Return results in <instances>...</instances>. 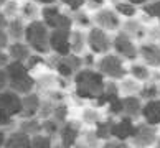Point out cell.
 <instances>
[{"mask_svg":"<svg viewBox=\"0 0 160 148\" xmlns=\"http://www.w3.org/2000/svg\"><path fill=\"white\" fill-rule=\"evenodd\" d=\"M106 79L96 68H81L73 76V87L76 97L81 100L96 102L106 87Z\"/></svg>","mask_w":160,"mask_h":148,"instance_id":"cell-1","label":"cell"},{"mask_svg":"<svg viewBox=\"0 0 160 148\" xmlns=\"http://www.w3.org/2000/svg\"><path fill=\"white\" fill-rule=\"evenodd\" d=\"M5 78H7V89L20 96H25L37 89V81L28 71L25 63L10 61L8 66L5 68Z\"/></svg>","mask_w":160,"mask_h":148,"instance_id":"cell-2","label":"cell"},{"mask_svg":"<svg viewBox=\"0 0 160 148\" xmlns=\"http://www.w3.org/2000/svg\"><path fill=\"white\" fill-rule=\"evenodd\" d=\"M23 41L37 55H41V56L50 55V28L40 18L27 23Z\"/></svg>","mask_w":160,"mask_h":148,"instance_id":"cell-3","label":"cell"},{"mask_svg":"<svg viewBox=\"0 0 160 148\" xmlns=\"http://www.w3.org/2000/svg\"><path fill=\"white\" fill-rule=\"evenodd\" d=\"M22 114V96L5 87L0 91V128H12Z\"/></svg>","mask_w":160,"mask_h":148,"instance_id":"cell-4","label":"cell"},{"mask_svg":"<svg viewBox=\"0 0 160 148\" xmlns=\"http://www.w3.org/2000/svg\"><path fill=\"white\" fill-rule=\"evenodd\" d=\"M96 69L108 81H121L127 76V64L116 53H108V55L99 56L96 61Z\"/></svg>","mask_w":160,"mask_h":148,"instance_id":"cell-5","label":"cell"},{"mask_svg":"<svg viewBox=\"0 0 160 148\" xmlns=\"http://www.w3.org/2000/svg\"><path fill=\"white\" fill-rule=\"evenodd\" d=\"M40 20L50 30H71L73 28V17L66 13V12H63L56 3L41 7Z\"/></svg>","mask_w":160,"mask_h":148,"instance_id":"cell-6","label":"cell"},{"mask_svg":"<svg viewBox=\"0 0 160 148\" xmlns=\"http://www.w3.org/2000/svg\"><path fill=\"white\" fill-rule=\"evenodd\" d=\"M112 51L121 56L124 61H137L139 59V45L130 35L124 30H117L112 36Z\"/></svg>","mask_w":160,"mask_h":148,"instance_id":"cell-7","label":"cell"},{"mask_svg":"<svg viewBox=\"0 0 160 148\" xmlns=\"http://www.w3.org/2000/svg\"><path fill=\"white\" fill-rule=\"evenodd\" d=\"M86 48L96 56L108 55L112 51V36L109 31L92 25L86 31Z\"/></svg>","mask_w":160,"mask_h":148,"instance_id":"cell-8","label":"cell"},{"mask_svg":"<svg viewBox=\"0 0 160 148\" xmlns=\"http://www.w3.org/2000/svg\"><path fill=\"white\" fill-rule=\"evenodd\" d=\"M50 68L55 69L60 78H63V79H73V76L82 68L81 55H74V53H69V55H66V56L53 55Z\"/></svg>","mask_w":160,"mask_h":148,"instance_id":"cell-9","label":"cell"},{"mask_svg":"<svg viewBox=\"0 0 160 148\" xmlns=\"http://www.w3.org/2000/svg\"><path fill=\"white\" fill-rule=\"evenodd\" d=\"M157 135H158V127L137 120L129 143L130 146H135V148H152L157 141Z\"/></svg>","mask_w":160,"mask_h":148,"instance_id":"cell-10","label":"cell"},{"mask_svg":"<svg viewBox=\"0 0 160 148\" xmlns=\"http://www.w3.org/2000/svg\"><path fill=\"white\" fill-rule=\"evenodd\" d=\"M92 20V25L98 26V28H102L106 31H117V30H121L122 26V18L119 15L116 13V10L112 7H101L98 10H94V13L91 17Z\"/></svg>","mask_w":160,"mask_h":148,"instance_id":"cell-11","label":"cell"},{"mask_svg":"<svg viewBox=\"0 0 160 148\" xmlns=\"http://www.w3.org/2000/svg\"><path fill=\"white\" fill-rule=\"evenodd\" d=\"M81 122H76V120H71L68 118L64 123H61L60 130H58V145L61 148H73L74 143L78 141L79 135H81Z\"/></svg>","mask_w":160,"mask_h":148,"instance_id":"cell-12","label":"cell"},{"mask_svg":"<svg viewBox=\"0 0 160 148\" xmlns=\"http://www.w3.org/2000/svg\"><path fill=\"white\" fill-rule=\"evenodd\" d=\"M135 122L130 117H111V138L116 140H122V141H129L130 137L134 133L135 128Z\"/></svg>","mask_w":160,"mask_h":148,"instance_id":"cell-13","label":"cell"},{"mask_svg":"<svg viewBox=\"0 0 160 148\" xmlns=\"http://www.w3.org/2000/svg\"><path fill=\"white\" fill-rule=\"evenodd\" d=\"M139 59L150 69H160V45L152 40L142 41L139 45Z\"/></svg>","mask_w":160,"mask_h":148,"instance_id":"cell-14","label":"cell"},{"mask_svg":"<svg viewBox=\"0 0 160 148\" xmlns=\"http://www.w3.org/2000/svg\"><path fill=\"white\" fill-rule=\"evenodd\" d=\"M71 30H50V55L66 56L71 53L69 46Z\"/></svg>","mask_w":160,"mask_h":148,"instance_id":"cell-15","label":"cell"},{"mask_svg":"<svg viewBox=\"0 0 160 148\" xmlns=\"http://www.w3.org/2000/svg\"><path fill=\"white\" fill-rule=\"evenodd\" d=\"M139 120L149 123V125H153V127H160V97L142 102Z\"/></svg>","mask_w":160,"mask_h":148,"instance_id":"cell-16","label":"cell"},{"mask_svg":"<svg viewBox=\"0 0 160 148\" xmlns=\"http://www.w3.org/2000/svg\"><path fill=\"white\" fill-rule=\"evenodd\" d=\"M43 102V97L40 96V92L33 91L28 92L25 96H22V114L18 118H30V117H38V112Z\"/></svg>","mask_w":160,"mask_h":148,"instance_id":"cell-17","label":"cell"},{"mask_svg":"<svg viewBox=\"0 0 160 148\" xmlns=\"http://www.w3.org/2000/svg\"><path fill=\"white\" fill-rule=\"evenodd\" d=\"M142 100L139 96H121L119 105H121V117L126 115L134 120H139L140 109H142Z\"/></svg>","mask_w":160,"mask_h":148,"instance_id":"cell-18","label":"cell"},{"mask_svg":"<svg viewBox=\"0 0 160 148\" xmlns=\"http://www.w3.org/2000/svg\"><path fill=\"white\" fill-rule=\"evenodd\" d=\"M3 148H32V135L20 128L8 130Z\"/></svg>","mask_w":160,"mask_h":148,"instance_id":"cell-19","label":"cell"},{"mask_svg":"<svg viewBox=\"0 0 160 148\" xmlns=\"http://www.w3.org/2000/svg\"><path fill=\"white\" fill-rule=\"evenodd\" d=\"M7 53L12 61H17V63H27L28 58L32 56V50L23 40L20 41H10V45L7 46Z\"/></svg>","mask_w":160,"mask_h":148,"instance_id":"cell-20","label":"cell"},{"mask_svg":"<svg viewBox=\"0 0 160 148\" xmlns=\"http://www.w3.org/2000/svg\"><path fill=\"white\" fill-rule=\"evenodd\" d=\"M121 28L127 35H130V36H132L135 41H137V40L145 41L147 40V35H149V28H147L142 21H139L137 18H127L126 21L122 23Z\"/></svg>","mask_w":160,"mask_h":148,"instance_id":"cell-21","label":"cell"},{"mask_svg":"<svg viewBox=\"0 0 160 148\" xmlns=\"http://www.w3.org/2000/svg\"><path fill=\"white\" fill-rule=\"evenodd\" d=\"M104 117L106 115L102 114V109L96 107V105H88V107H82V110H81L79 122L82 123V125L92 128V127H96Z\"/></svg>","mask_w":160,"mask_h":148,"instance_id":"cell-22","label":"cell"},{"mask_svg":"<svg viewBox=\"0 0 160 148\" xmlns=\"http://www.w3.org/2000/svg\"><path fill=\"white\" fill-rule=\"evenodd\" d=\"M121 94H119V87H117V81H106V87L102 94L96 99L94 105L99 109H104L106 105H109L114 99H117Z\"/></svg>","mask_w":160,"mask_h":148,"instance_id":"cell-23","label":"cell"},{"mask_svg":"<svg viewBox=\"0 0 160 148\" xmlns=\"http://www.w3.org/2000/svg\"><path fill=\"white\" fill-rule=\"evenodd\" d=\"M25 26H27V23H25V20H23L20 15H17V17H13V18L7 20L5 31H7L10 41H20V40H23Z\"/></svg>","mask_w":160,"mask_h":148,"instance_id":"cell-24","label":"cell"},{"mask_svg":"<svg viewBox=\"0 0 160 148\" xmlns=\"http://www.w3.org/2000/svg\"><path fill=\"white\" fill-rule=\"evenodd\" d=\"M127 76H130V78H134L135 81L139 82H147L150 79L152 76V69L147 66V64L144 63H139V61H132L127 66Z\"/></svg>","mask_w":160,"mask_h":148,"instance_id":"cell-25","label":"cell"},{"mask_svg":"<svg viewBox=\"0 0 160 148\" xmlns=\"http://www.w3.org/2000/svg\"><path fill=\"white\" fill-rule=\"evenodd\" d=\"M40 12H41V7L35 2V0H23V2L20 3L18 15L28 23V21L38 20L40 18Z\"/></svg>","mask_w":160,"mask_h":148,"instance_id":"cell-26","label":"cell"},{"mask_svg":"<svg viewBox=\"0 0 160 148\" xmlns=\"http://www.w3.org/2000/svg\"><path fill=\"white\" fill-rule=\"evenodd\" d=\"M69 46H71V53L74 55H82L86 50V33L81 28H71V35H69Z\"/></svg>","mask_w":160,"mask_h":148,"instance_id":"cell-27","label":"cell"},{"mask_svg":"<svg viewBox=\"0 0 160 148\" xmlns=\"http://www.w3.org/2000/svg\"><path fill=\"white\" fill-rule=\"evenodd\" d=\"M117 87H119L121 96H137L140 87H142V82L135 81L134 78H130V76H126V78H122L121 81H117Z\"/></svg>","mask_w":160,"mask_h":148,"instance_id":"cell-28","label":"cell"},{"mask_svg":"<svg viewBox=\"0 0 160 148\" xmlns=\"http://www.w3.org/2000/svg\"><path fill=\"white\" fill-rule=\"evenodd\" d=\"M101 141L98 140L94 130L88 127V130H81V135L73 148H99Z\"/></svg>","mask_w":160,"mask_h":148,"instance_id":"cell-29","label":"cell"},{"mask_svg":"<svg viewBox=\"0 0 160 148\" xmlns=\"http://www.w3.org/2000/svg\"><path fill=\"white\" fill-rule=\"evenodd\" d=\"M17 128L27 132L28 135H38L41 133V120L38 117H30V118H18V125Z\"/></svg>","mask_w":160,"mask_h":148,"instance_id":"cell-30","label":"cell"},{"mask_svg":"<svg viewBox=\"0 0 160 148\" xmlns=\"http://www.w3.org/2000/svg\"><path fill=\"white\" fill-rule=\"evenodd\" d=\"M160 94V84L155 81H147V82H142V87L137 96L142 100H150V99H157Z\"/></svg>","mask_w":160,"mask_h":148,"instance_id":"cell-31","label":"cell"},{"mask_svg":"<svg viewBox=\"0 0 160 148\" xmlns=\"http://www.w3.org/2000/svg\"><path fill=\"white\" fill-rule=\"evenodd\" d=\"M116 10V13L121 17H124V18H135L137 17V13H139V8L137 7H134L132 3H129V2H126V0H119L117 3H114V7H112Z\"/></svg>","mask_w":160,"mask_h":148,"instance_id":"cell-32","label":"cell"},{"mask_svg":"<svg viewBox=\"0 0 160 148\" xmlns=\"http://www.w3.org/2000/svg\"><path fill=\"white\" fill-rule=\"evenodd\" d=\"M74 15H71L73 17V26L76 25V28H91L92 26V20H91V17H89V13H86V12H82V8L81 10H78V12H73Z\"/></svg>","mask_w":160,"mask_h":148,"instance_id":"cell-33","label":"cell"},{"mask_svg":"<svg viewBox=\"0 0 160 148\" xmlns=\"http://www.w3.org/2000/svg\"><path fill=\"white\" fill-rule=\"evenodd\" d=\"M32 148H55V138L46 133H38L32 137Z\"/></svg>","mask_w":160,"mask_h":148,"instance_id":"cell-34","label":"cell"},{"mask_svg":"<svg viewBox=\"0 0 160 148\" xmlns=\"http://www.w3.org/2000/svg\"><path fill=\"white\" fill-rule=\"evenodd\" d=\"M69 117V107L68 104L64 102H56L55 107H53V114H51V118H55L58 123H64Z\"/></svg>","mask_w":160,"mask_h":148,"instance_id":"cell-35","label":"cell"},{"mask_svg":"<svg viewBox=\"0 0 160 148\" xmlns=\"http://www.w3.org/2000/svg\"><path fill=\"white\" fill-rule=\"evenodd\" d=\"M142 13H145L149 18L157 20L160 26V0H153V2H147L142 7Z\"/></svg>","mask_w":160,"mask_h":148,"instance_id":"cell-36","label":"cell"},{"mask_svg":"<svg viewBox=\"0 0 160 148\" xmlns=\"http://www.w3.org/2000/svg\"><path fill=\"white\" fill-rule=\"evenodd\" d=\"M60 127H61V123H58L55 118H51V117L41 120V133H46V135H50V137H53V138L58 135Z\"/></svg>","mask_w":160,"mask_h":148,"instance_id":"cell-37","label":"cell"},{"mask_svg":"<svg viewBox=\"0 0 160 148\" xmlns=\"http://www.w3.org/2000/svg\"><path fill=\"white\" fill-rule=\"evenodd\" d=\"M18 8H20L18 0H7V2L0 7V12H2V15L5 18L10 20V18H13V17L18 15Z\"/></svg>","mask_w":160,"mask_h":148,"instance_id":"cell-38","label":"cell"},{"mask_svg":"<svg viewBox=\"0 0 160 148\" xmlns=\"http://www.w3.org/2000/svg\"><path fill=\"white\" fill-rule=\"evenodd\" d=\"M99 148H132L129 141H122V140H116V138H109L101 141Z\"/></svg>","mask_w":160,"mask_h":148,"instance_id":"cell-39","label":"cell"},{"mask_svg":"<svg viewBox=\"0 0 160 148\" xmlns=\"http://www.w3.org/2000/svg\"><path fill=\"white\" fill-rule=\"evenodd\" d=\"M63 7H66L69 12H78L86 5V0H58Z\"/></svg>","mask_w":160,"mask_h":148,"instance_id":"cell-40","label":"cell"},{"mask_svg":"<svg viewBox=\"0 0 160 148\" xmlns=\"http://www.w3.org/2000/svg\"><path fill=\"white\" fill-rule=\"evenodd\" d=\"M81 59H82V68H92L96 66V55H92V53H82L81 55Z\"/></svg>","mask_w":160,"mask_h":148,"instance_id":"cell-41","label":"cell"},{"mask_svg":"<svg viewBox=\"0 0 160 148\" xmlns=\"http://www.w3.org/2000/svg\"><path fill=\"white\" fill-rule=\"evenodd\" d=\"M10 61H12V59H10V56H8L7 50H0V68L5 69V68L8 66Z\"/></svg>","mask_w":160,"mask_h":148,"instance_id":"cell-42","label":"cell"},{"mask_svg":"<svg viewBox=\"0 0 160 148\" xmlns=\"http://www.w3.org/2000/svg\"><path fill=\"white\" fill-rule=\"evenodd\" d=\"M86 5L92 10H98V8L106 5V0H86Z\"/></svg>","mask_w":160,"mask_h":148,"instance_id":"cell-43","label":"cell"},{"mask_svg":"<svg viewBox=\"0 0 160 148\" xmlns=\"http://www.w3.org/2000/svg\"><path fill=\"white\" fill-rule=\"evenodd\" d=\"M7 87V78H5V69L0 68V91Z\"/></svg>","mask_w":160,"mask_h":148,"instance_id":"cell-44","label":"cell"},{"mask_svg":"<svg viewBox=\"0 0 160 148\" xmlns=\"http://www.w3.org/2000/svg\"><path fill=\"white\" fill-rule=\"evenodd\" d=\"M126 2H129V3H132L134 7H137V8H142L144 5L149 2V0H126Z\"/></svg>","mask_w":160,"mask_h":148,"instance_id":"cell-45","label":"cell"},{"mask_svg":"<svg viewBox=\"0 0 160 148\" xmlns=\"http://www.w3.org/2000/svg\"><path fill=\"white\" fill-rule=\"evenodd\" d=\"M7 133H8V128H0V148H3L5 138H7Z\"/></svg>","mask_w":160,"mask_h":148,"instance_id":"cell-46","label":"cell"},{"mask_svg":"<svg viewBox=\"0 0 160 148\" xmlns=\"http://www.w3.org/2000/svg\"><path fill=\"white\" fill-rule=\"evenodd\" d=\"M5 26H7V18L2 15V12H0V33L5 31Z\"/></svg>","mask_w":160,"mask_h":148,"instance_id":"cell-47","label":"cell"},{"mask_svg":"<svg viewBox=\"0 0 160 148\" xmlns=\"http://www.w3.org/2000/svg\"><path fill=\"white\" fill-rule=\"evenodd\" d=\"M38 5H41V7H45V5H53V3H56L58 0H35Z\"/></svg>","mask_w":160,"mask_h":148,"instance_id":"cell-48","label":"cell"},{"mask_svg":"<svg viewBox=\"0 0 160 148\" xmlns=\"http://www.w3.org/2000/svg\"><path fill=\"white\" fill-rule=\"evenodd\" d=\"M155 148H160V132H158V135H157V141H155V145H153Z\"/></svg>","mask_w":160,"mask_h":148,"instance_id":"cell-49","label":"cell"},{"mask_svg":"<svg viewBox=\"0 0 160 148\" xmlns=\"http://www.w3.org/2000/svg\"><path fill=\"white\" fill-rule=\"evenodd\" d=\"M5 2H7V0H0V5H3Z\"/></svg>","mask_w":160,"mask_h":148,"instance_id":"cell-50","label":"cell"},{"mask_svg":"<svg viewBox=\"0 0 160 148\" xmlns=\"http://www.w3.org/2000/svg\"><path fill=\"white\" fill-rule=\"evenodd\" d=\"M158 45H160V38H158Z\"/></svg>","mask_w":160,"mask_h":148,"instance_id":"cell-51","label":"cell"},{"mask_svg":"<svg viewBox=\"0 0 160 148\" xmlns=\"http://www.w3.org/2000/svg\"><path fill=\"white\" fill-rule=\"evenodd\" d=\"M149 2H153V0H149Z\"/></svg>","mask_w":160,"mask_h":148,"instance_id":"cell-52","label":"cell"},{"mask_svg":"<svg viewBox=\"0 0 160 148\" xmlns=\"http://www.w3.org/2000/svg\"><path fill=\"white\" fill-rule=\"evenodd\" d=\"M158 97H160V94H158Z\"/></svg>","mask_w":160,"mask_h":148,"instance_id":"cell-53","label":"cell"},{"mask_svg":"<svg viewBox=\"0 0 160 148\" xmlns=\"http://www.w3.org/2000/svg\"><path fill=\"white\" fill-rule=\"evenodd\" d=\"M132 148H135V146H132Z\"/></svg>","mask_w":160,"mask_h":148,"instance_id":"cell-54","label":"cell"},{"mask_svg":"<svg viewBox=\"0 0 160 148\" xmlns=\"http://www.w3.org/2000/svg\"><path fill=\"white\" fill-rule=\"evenodd\" d=\"M0 7H2V5H0Z\"/></svg>","mask_w":160,"mask_h":148,"instance_id":"cell-55","label":"cell"}]
</instances>
